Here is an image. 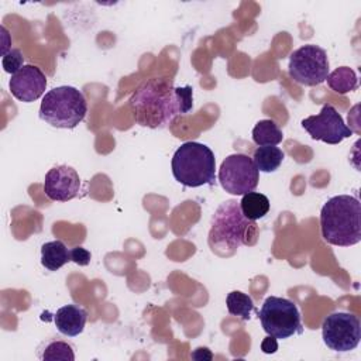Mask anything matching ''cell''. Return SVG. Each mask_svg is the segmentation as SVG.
<instances>
[{
    "label": "cell",
    "mask_w": 361,
    "mask_h": 361,
    "mask_svg": "<svg viewBox=\"0 0 361 361\" xmlns=\"http://www.w3.org/2000/svg\"><path fill=\"white\" fill-rule=\"evenodd\" d=\"M193 107V87L175 86L168 78H152L142 83L130 97V109L137 124L164 128L179 114Z\"/></svg>",
    "instance_id": "cell-1"
},
{
    "label": "cell",
    "mask_w": 361,
    "mask_h": 361,
    "mask_svg": "<svg viewBox=\"0 0 361 361\" xmlns=\"http://www.w3.org/2000/svg\"><path fill=\"white\" fill-rule=\"evenodd\" d=\"M257 237V223L243 214L240 202L228 199L219 204L212 216L207 238L213 252L221 257L231 255L241 245L255 244Z\"/></svg>",
    "instance_id": "cell-2"
},
{
    "label": "cell",
    "mask_w": 361,
    "mask_h": 361,
    "mask_svg": "<svg viewBox=\"0 0 361 361\" xmlns=\"http://www.w3.org/2000/svg\"><path fill=\"white\" fill-rule=\"evenodd\" d=\"M322 237L331 245L350 247L361 241V203L355 196L330 197L320 210Z\"/></svg>",
    "instance_id": "cell-3"
},
{
    "label": "cell",
    "mask_w": 361,
    "mask_h": 361,
    "mask_svg": "<svg viewBox=\"0 0 361 361\" xmlns=\"http://www.w3.org/2000/svg\"><path fill=\"white\" fill-rule=\"evenodd\" d=\"M172 175L186 188L216 185V158L213 151L202 142H183L171 161Z\"/></svg>",
    "instance_id": "cell-4"
},
{
    "label": "cell",
    "mask_w": 361,
    "mask_h": 361,
    "mask_svg": "<svg viewBox=\"0 0 361 361\" xmlns=\"http://www.w3.org/2000/svg\"><path fill=\"white\" fill-rule=\"evenodd\" d=\"M87 113L83 93L73 86H58L42 97L39 118L56 128H75Z\"/></svg>",
    "instance_id": "cell-5"
},
{
    "label": "cell",
    "mask_w": 361,
    "mask_h": 361,
    "mask_svg": "<svg viewBox=\"0 0 361 361\" xmlns=\"http://www.w3.org/2000/svg\"><path fill=\"white\" fill-rule=\"evenodd\" d=\"M258 317L264 331L276 340H285L303 333L299 309L286 298L268 296L258 312Z\"/></svg>",
    "instance_id": "cell-6"
},
{
    "label": "cell",
    "mask_w": 361,
    "mask_h": 361,
    "mask_svg": "<svg viewBox=\"0 0 361 361\" xmlns=\"http://www.w3.org/2000/svg\"><path fill=\"white\" fill-rule=\"evenodd\" d=\"M327 52L314 44L303 45L295 49L289 56V76L299 85L317 86L323 83L330 73Z\"/></svg>",
    "instance_id": "cell-7"
},
{
    "label": "cell",
    "mask_w": 361,
    "mask_h": 361,
    "mask_svg": "<svg viewBox=\"0 0 361 361\" xmlns=\"http://www.w3.org/2000/svg\"><path fill=\"white\" fill-rule=\"evenodd\" d=\"M217 178L227 193L243 196L248 192H254L259 180V171L251 157L245 154H231L221 162Z\"/></svg>",
    "instance_id": "cell-8"
},
{
    "label": "cell",
    "mask_w": 361,
    "mask_h": 361,
    "mask_svg": "<svg viewBox=\"0 0 361 361\" xmlns=\"http://www.w3.org/2000/svg\"><path fill=\"white\" fill-rule=\"evenodd\" d=\"M324 344L336 353L354 350L361 338V324L357 316L348 312H333L322 324Z\"/></svg>",
    "instance_id": "cell-9"
},
{
    "label": "cell",
    "mask_w": 361,
    "mask_h": 361,
    "mask_svg": "<svg viewBox=\"0 0 361 361\" xmlns=\"http://www.w3.org/2000/svg\"><path fill=\"white\" fill-rule=\"evenodd\" d=\"M300 124L313 140L331 145L340 144L344 138L353 135V130L344 123L340 113L329 103L322 107L319 114L303 118Z\"/></svg>",
    "instance_id": "cell-10"
},
{
    "label": "cell",
    "mask_w": 361,
    "mask_h": 361,
    "mask_svg": "<svg viewBox=\"0 0 361 361\" xmlns=\"http://www.w3.org/2000/svg\"><path fill=\"white\" fill-rule=\"evenodd\" d=\"M80 178L69 165H58L45 173L44 192L54 202H68L78 196Z\"/></svg>",
    "instance_id": "cell-11"
},
{
    "label": "cell",
    "mask_w": 361,
    "mask_h": 361,
    "mask_svg": "<svg viewBox=\"0 0 361 361\" xmlns=\"http://www.w3.org/2000/svg\"><path fill=\"white\" fill-rule=\"evenodd\" d=\"M8 87L17 100L31 103L44 94L47 87V76L38 66L24 65L17 73L11 75Z\"/></svg>",
    "instance_id": "cell-12"
},
{
    "label": "cell",
    "mask_w": 361,
    "mask_h": 361,
    "mask_svg": "<svg viewBox=\"0 0 361 361\" xmlns=\"http://www.w3.org/2000/svg\"><path fill=\"white\" fill-rule=\"evenodd\" d=\"M87 312L78 305H65L54 314V323L56 330L68 337L79 336L86 324Z\"/></svg>",
    "instance_id": "cell-13"
},
{
    "label": "cell",
    "mask_w": 361,
    "mask_h": 361,
    "mask_svg": "<svg viewBox=\"0 0 361 361\" xmlns=\"http://www.w3.org/2000/svg\"><path fill=\"white\" fill-rule=\"evenodd\" d=\"M71 261V250L61 240H54L42 244L41 264L48 271H58Z\"/></svg>",
    "instance_id": "cell-14"
},
{
    "label": "cell",
    "mask_w": 361,
    "mask_h": 361,
    "mask_svg": "<svg viewBox=\"0 0 361 361\" xmlns=\"http://www.w3.org/2000/svg\"><path fill=\"white\" fill-rule=\"evenodd\" d=\"M283 158H285L283 151L275 145L258 147V148H255L254 155H252V161H254L257 169L259 172H265V173L275 172L281 166Z\"/></svg>",
    "instance_id": "cell-15"
},
{
    "label": "cell",
    "mask_w": 361,
    "mask_h": 361,
    "mask_svg": "<svg viewBox=\"0 0 361 361\" xmlns=\"http://www.w3.org/2000/svg\"><path fill=\"white\" fill-rule=\"evenodd\" d=\"M269 199L259 192H248L243 195L240 200V209L243 214L252 221L265 217V214L269 212Z\"/></svg>",
    "instance_id": "cell-16"
},
{
    "label": "cell",
    "mask_w": 361,
    "mask_h": 361,
    "mask_svg": "<svg viewBox=\"0 0 361 361\" xmlns=\"http://www.w3.org/2000/svg\"><path fill=\"white\" fill-rule=\"evenodd\" d=\"M283 140V134L279 126L269 118L259 120L252 128V141L258 147L278 145Z\"/></svg>",
    "instance_id": "cell-17"
},
{
    "label": "cell",
    "mask_w": 361,
    "mask_h": 361,
    "mask_svg": "<svg viewBox=\"0 0 361 361\" xmlns=\"http://www.w3.org/2000/svg\"><path fill=\"white\" fill-rule=\"evenodd\" d=\"M326 80H327V85L330 86V89L340 94L353 92L358 86L357 75L348 66H340V68L334 69L331 73L327 75Z\"/></svg>",
    "instance_id": "cell-18"
},
{
    "label": "cell",
    "mask_w": 361,
    "mask_h": 361,
    "mask_svg": "<svg viewBox=\"0 0 361 361\" xmlns=\"http://www.w3.org/2000/svg\"><path fill=\"white\" fill-rule=\"evenodd\" d=\"M226 306L227 310L231 316H237L241 320L247 322L251 319V313L255 310L254 300L250 295L240 292V290H233L227 295L226 298Z\"/></svg>",
    "instance_id": "cell-19"
},
{
    "label": "cell",
    "mask_w": 361,
    "mask_h": 361,
    "mask_svg": "<svg viewBox=\"0 0 361 361\" xmlns=\"http://www.w3.org/2000/svg\"><path fill=\"white\" fill-rule=\"evenodd\" d=\"M38 357L44 361H73L75 351L71 344L59 340L45 343L44 348L39 350Z\"/></svg>",
    "instance_id": "cell-20"
},
{
    "label": "cell",
    "mask_w": 361,
    "mask_h": 361,
    "mask_svg": "<svg viewBox=\"0 0 361 361\" xmlns=\"http://www.w3.org/2000/svg\"><path fill=\"white\" fill-rule=\"evenodd\" d=\"M1 65H3L4 72L11 73V75L17 73L24 66V56H23L21 51L17 48L10 49L6 55H3Z\"/></svg>",
    "instance_id": "cell-21"
},
{
    "label": "cell",
    "mask_w": 361,
    "mask_h": 361,
    "mask_svg": "<svg viewBox=\"0 0 361 361\" xmlns=\"http://www.w3.org/2000/svg\"><path fill=\"white\" fill-rule=\"evenodd\" d=\"M90 252L83 247H75L71 250V261H73L79 267H86L90 262Z\"/></svg>",
    "instance_id": "cell-22"
},
{
    "label": "cell",
    "mask_w": 361,
    "mask_h": 361,
    "mask_svg": "<svg viewBox=\"0 0 361 361\" xmlns=\"http://www.w3.org/2000/svg\"><path fill=\"white\" fill-rule=\"evenodd\" d=\"M261 350L265 354H274L278 350V341L272 336H267L261 343Z\"/></svg>",
    "instance_id": "cell-23"
},
{
    "label": "cell",
    "mask_w": 361,
    "mask_h": 361,
    "mask_svg": "<svg viewBox=\"0 0 361 361\" xmlns=\"http://www.w3.org/2000/svg\"><path fill=\"white\" fill-rule=\"evenodd\" d=\"M192 358H195V360H212L213 358V354L210 353V350L209 348H206V347H199V348H196L193 353H192Z\"/></svg>",
    "instance_id": "cell-24"
}]
</instances>
